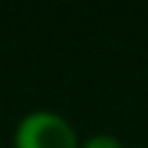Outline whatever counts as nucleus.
I'll return each mask as SVG.
<instances>
[{"label": "nucleus", "mask_w": 148, "mask_h": 148, "mask_svg": "<svg viewBox=\"0 0 148 148\" xmlns=\"http://www.w3.org/2000/svg\"><path fill=\"white\" fill-rule=\"evenodd\" d=\"M13 148H78L81 138L68 117L55 109H31L13 127Z\"/></svg>", "instance_id": "nucleus-1"}, {"label": "nucleus", "mask_w": 148, "mask_h": 148, "mask_svg": "<svg viewBox=\"0 0 148 148\" xmlns=\"http://www.w3.org/2000/svg\"><path fill=\"white\" fill-rule=\"evenodd\" d=\"M78 148H125V143L112 133H94L86 140H81Z\"/></svg>", "instance_id": "nucleus-2"}]
</instances>
